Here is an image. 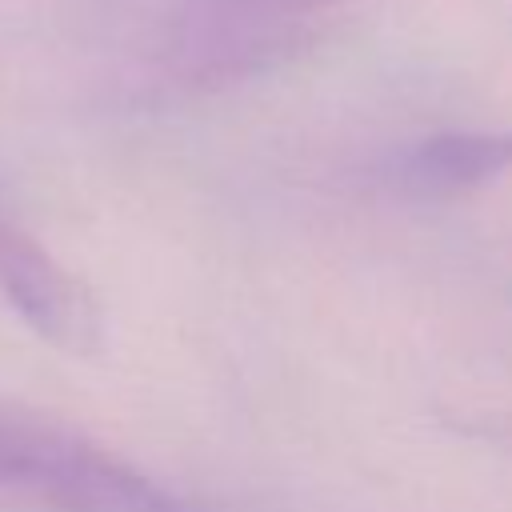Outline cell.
<instances>
[{
    "instance_id": "7a4b0ae2",
    "label": "cell",
    "mask_w": 512,
    "mask_h": 512,
    "mask_svg": "<svg viewBox=\"0 0 512 512\" xmlns=\"http://www.w3.org/2000/svg\"><path fill=\"white\" fill-rule=\"evenodd\" d=\"M308 32V20L260 12L244 0H184L164 32V64L184 84H224L264 72Z\"/></svg>"
},
{
    "instance_id": "5b68a950",
    "label": "cell",
    "mask_w": 512,
    "mask_h": 512,
    "mask_svg": "<svg viewBox=\"0 0 512 512\" xmlns=\"http://www.w3.org/2000/svg\"><path fill=\"white\" fill-rule=\"evenodd\" d=\"M260 12H272V16H288V20H308L316 8H328L336 0H244Z\"/></svg>"
},
{
    "instance_id": "277c9868",
    "label": "cell",
    "mask_w": 512,
    "mask_h": 512,
    "mask_svg": "<svg viewBox=\"0 0 512 512\" xmlns=\"http://www.w3.org/2000/svg\"><path fill=\"white\" fill-rule=\"evenodd\" d=\"M512 172V128H452L400 144L384 160V184L420 204L464 200Z\"/></svg>"
},
{
    "instance_id": "6da1fadb",
    "label": "cell",
    "mask_w": 512,
    "mask_h": 512,
    "mask_svg": "<svg viewBox=\"0 0 512 512\" xmlns=\"http://www.w3.org/2000/svg\"><path fill=\"white\" fill-rule=\"evenodd\" d=\"M0 492H16L44 512H220L160 484L80 428L4 400Z\"/></svg>"
},
{
    "instance_id": "3957f363",
    "label": "cell",
    "mask_w": 512,
    "mask_h": 512,
    "mask_svg": "<svg viewBox=\"0 0 512 512\" xmlns=\"http://www.w3.org/2000/svg\"><path fill=\"white\" fill-rule=\"evenodd\" d=\"M0 296L52 348L92 356L104 340V316L88 284L64 268L36 236L0 216Z\"/></svg>"
}]
</instances>
